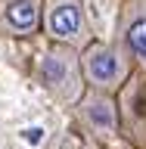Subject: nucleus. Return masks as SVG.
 I'll return each instance as SVG.
<instances>
[{
	"label": "nucleus",
	"instance_id": "1",
	"mask_svg": "<svg viewBox=\"0 0 146 149\" xmlns=\"http://www.w3.org/2000/svg\"><path fill=\"white\" fill-rule=\"evenodd\" d=\"M37 84L56 102L75 106L87 93V81L81 72V50L68 44H50L37 59Z\"/></svg>",
	"mask_w": 146,
	"mask_h": 149
},
{
	"label": "nucleus",
	"instance_id": "2",
	"mask_svg": "<svg viewBox=\"0 0 146 149\" xmlns=\"http://www.w3.org/2000/svg\"><path fill=\"white\" fill-rule=\"evenodd\" d=\"M134 59L124 50V44H106V40H90L81 50V72L90 90L118 93L131 78Z\"/></svg>",
	"mask_w": 146,
	"mask_h": 149
},
{
	"label": "nucleus",
	"instance_id": "3",
	"mask_svg": "<svg viewBox=\"0 0 146 149\" xmlns=\"http://www.w3.org/2000/svg\"><path fill=\"white\" fill-rule=\"evenodd\" d=\"M41 28L50 44H68L75 50H84L90 44V25L81 0H44Z\"/></svg>",
	"mask_w": 146,
	"mask_h": 149
},
{
	"label": "nucleus",
	"instance_id": "4",
	"mask_svg": "<svg viewBox=\"0 0 146 149\" xmlns=\"http://www.w3.org/2000/svg\"><path fill=\"white\" fill-rule=\"evenodd\" d=\"M75 112L87 130L100 140H112L118 134V102L115 93H103V90H90L75 102Z\"/></svg>",
	"mask_w": 146,
	"mask_h": 149
},
{
	"label": "nucleus",
	"instance_id": "5",
	"mask_svg": "<svg viewBox=\"0 0 146 149\" xmlns=\"http://www.w3.org/2000/svg\"><path fill=\"white\" fill-rule=\"evenodd\" d=\"M118 40L146 78V0H124L118 16Z\"/></svg>",
	"mask_w": 146,
	"mask_h": 149
},
{
	"label": "nucleus",
	"instance_id": "6",
	"mask_svg": "<svg viewBox=\"0 0 146 149\" xmlns=\"http://www.w3.org/2000/svg\"><path fill=\"white\" fill-rule=\"evenodd\" d=\"M44 0H6L3 3V28L13 37H31L41 31Z\"/></svg>",
	"mask_w": 146,
	"mask_h": 149
},
{
	"label": "nucleus",
	"instance_id": "7",
	"mask_svg": "<svg viewBox=\"0 0 146 149\" xmlns=\"http://www.w3.org/2000/svg\"><path fill=\"white\" fill-rule=\"evenodd\" d=\"M53 149H81V143H78L75 137H62V140H59V143H56Z\"/></svg>",
	"mask_w": 146,
	"mask_h": 149
}]
</instances>
